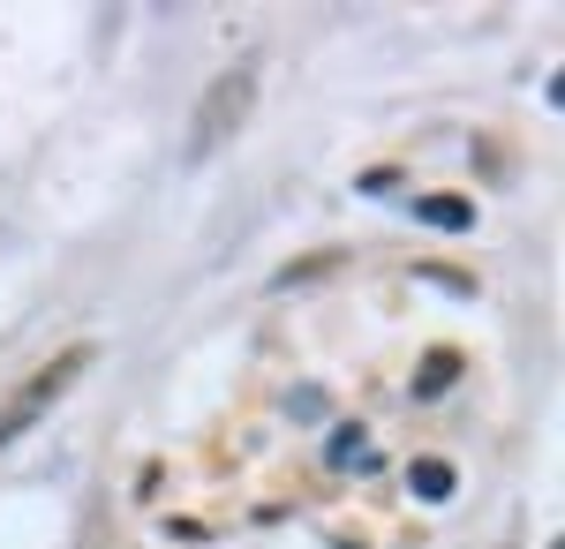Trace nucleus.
I'll return each instance as SVG.
<instances>
[{"mask_svg": "<svg viewBox=\"0 0 565 549\" xmlns=\"http://www.w3.org/2000/svg\"><path fill=\"white\" fill-rule=\"evenodd\" d=\"M84 369H90V346H61L45 369H31V377L15 384V399L0 407V452H8V444H15V437H23L31 422H45V415L68 399V384L84 377Z\"/></svg>", "mask_w": 565, "mask_h": 549, "instance_id": "2", "label": "nucleus"}, {"mask_svg": "<svg viewBox=\"0 0 565 549\" xmlns=\"http://www.w3.org/2000/svg\"><path fill=\"white\" fill-rule=\"evenodd\" d=\"M423 279L445 287V294H476V271H452V263H423Z\"/></svg>", "mask_w": 565, "mask_h": 549, "instance_id": "7", "label": "nucleus"}, {"mask_svg": "<svg viewBox=\"0 0 565 549\" xmlns=\"http://www.w3.org/2000/svg\"><path fill=\"white\" fill-rule=\"evenodd\" d=\"M415 218L423 226H445V234H468L476 226V204L468 196H415Z\"/></svg>", "mask_w": 565, "mask_h": 549, "instance_id": "4", "label": "nucleus"}, {"mask_svg": "<svg viewBox=\"0 0 565 549\" xmlns=\"http://www.w3.org/2000/svg\"><path fill=\"white\" fill-rule=\"evenodd\" d=\"M249 106H257V68L212 76L204 98H196V128H189V166H204L212 151H226V143L242 136V121H249Z\"/></svg>", "mask_w": 565, "mask_h": 549, "instance_id": "1", "label": "nucleus"}, {"mask_svg": "<svg viewBox=\"0 0 565 549\" xmlns=\"http://www.w3.org/2000/svg\"><path fill=\"white\" fill-rule=\"evenodd\" d=\"M452 377H460V354H452V346H430V362L415 369V399H437Z\"/></svg>", "mask_w": 565, "mask_h": 549, "instance_id": "5", "label": "nucleus"}, {"mask_svg": "<svg viewBox=\"0 0 565 549\" xmlns=\"http://www.w3.org/2000/svg\"><path fill=\"white\" fill-rule=\"evenodd\" d=\"M407 489L430 497V505H445V497H452V466H445V460H415V466H407Z\"/></svg>", "mask_w": 565, "mask_h": 549, "instance_id": "6", "label": "nucleus"}, {"mask_svg": "<svg viewBox=\"0 0 565 549\" xmlns=\"http://www.w3.org/2000/svg\"><path fill=\"white\" fill-rule=\"evenodd\" d=\"M354 452H362V429H340V437H332V466H348Z\"/></svg>", "mask_w": 565, "mask_h": 549, "instance_id": "8", "label": "nucleus"}, {"mask_svg": "<svg viewBox=\"0 0 565 549\" xmlns=\"http://www.w3.org/2000/svg\"><path fill=\"white\" fill-rule=\"evenodd\" d=\"M332 271H348V249H317V256H295V263H279V279L271 287H317V279H332Z\"/></svg>", "mask_w": 565, "mask_h": 549, "instance_id": "3", "label": "nucleus"}]
</instances>
